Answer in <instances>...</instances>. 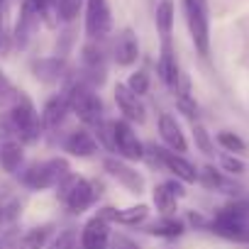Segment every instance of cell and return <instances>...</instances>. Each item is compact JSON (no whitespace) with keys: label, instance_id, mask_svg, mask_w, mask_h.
I'll use <instances>...</instances> for the list:
<instances>
[{"label":"cell","instance_id":"29","mask_svg":"<svg viewBox=\"0 0 249 249\" xmlns=\"http://www.w3.org/2000/svg\"><path fill=\"white\" fill-rule=\"evenodd\" d=\"M217 144H220L225 152H230V154H242V152H247V142H244L239 135L230 132V130L217 132Z\"/></svg>","mask_w":249,"mask_h":249},{"label":"cell","instance_id":"19","mask_svg":"<svg viewBox=\"0 0 249 249\" xmlns=\"http://www.w3.org/2000/svg\"><path fill=\"white\" fill-rule=\"evenodd\" d=\"M210 230L222 239H230V242H237V244H249V222H234V220L215 217L210 222Z\"/></svg>","mask_w":249,"mask_h":249},{"label":"cell","instance_id":"36","mask_svg":"<svg viewBox=\"0 0 249 249\" xmlns=\"http://www.w3.org/2000/svg\"><path fill=\"white\" fill-rule=\"evenodd\" d=\"M105 249H140L132 239H127V237H110V244L105 247Z\"/></svg>","mask_w":249,"mask_h":249},{"label":"cell","instance_id":"5","mask_svg":"<svg viewBox=\"0 0 249 249\" xmlns=\"http://www.w3.org/2000/svg\"><path fill=\"white\" fill-rule=\"evenodd\" d=\"M56 188H59V191H56L59 200H61V203L66 205V210L73 213V215H81L83 210H88V208L95 203V198H98L95 186H93L88 178L76 176V174H69Z\"/></svg>","mask_w":249,"mask_h":249},{"label":"cell","instance_id":"26","mask_svg":"<svg viewBox=\"0 0 249 249\" xmlns=\"http://www.w3.org/2000/svg\"><path fill=\"white\" fill-rule=\"evenodd\" d=\"M49 234H52V225L35 227L20 239V249H44L49 242Z\"/></svg>","mask_w":249,"mask_h":249},{"label":"cell","instance_id":"10","mask_svg":"<svg viewBox=\"0 0 249 249\" xmlns=\"http://www.w3.org/2000/svg\"><path fill=\"white\" fill-rule=\"evenodd\" d=\"M152 152L157 154V161H159L166 171H171L181 183H196V181H198V171H196V166H193L183 154H176V152L164 149V147H157V149H152Z\"/></svg>","mask_w":249,"mask_h":249},{"label":"cell","instance_id":"14","mask_svg":"<svg viewBox=\"0 0 249 249\" xmlns=\"http://www.w3.org/2000/svg\"><path fill=\"white\" fill-rule=\"evenodd\" d=\"M103 220L107 222H117V225H124V227H135V225H142L147 217H149V205L140 203V205H130V208H103L98 213Z\"/></svg>","mask_w":249,"mask_h":249},{"label":"cell","instance_id":"9","mask_svg":"<svg viewBox=\"0 0 249 249\" xmlns=\"http://www.w3.org/2000/svg\"><path fill=\"white\" fill-rule=\"evenodd\" d=\"M42 25V15H39V8L35 0H22L20 5V15H18V25H15V47L25 49L30 44V39L35 37V32L39 30Z\"/></svg>","mask_w":249,"mask_h":249},{"label":"cell","instance_id":"16","mask_svg":"<svg viewBox=\"0 0 249 249\" xmlns=\"http://www.w3.org/2000/svg\"><path fill=\"white\" fill-rule=\"evenodd\" d=\"M159 135H161V140H164L166 149H171V152H176V154H183V152H188L186 135H183L181 124L176 122V117H174V115L164 112V115L159 117Z\"/></svg>","mask_w":249,"mask_h":249},{"label":"cell","instance_id":"18","mask_svg":"<svg viewBox=\"0 0 249 249\" xmlns=\"http://www.w3.org/2000/svg\"><path fill=\"white\" fill-rule=\"evenodd\" d=\"M98 140L93 132L88 130H76L71 132L66 140H64V152H69L71 157H78V159H88L98 152Z\"/></svg>","mask_w":249,"mask_h":249},{"label":"cell","instance_id":"27","mask_svg":"<svg viewBox=\"0 0 249 249\" xmlns=\"http://www.w3.org/2000/svg\"><path fill=\"white\" fill-rule=\"evenodd\" d=\"M49 3L56 10L61 22H73L81 15V8H83V0H49Z\"/></svg>","mask_w":249,"mask_h":249},{"label":"cell","instance_id":"12","mask_svg":"<svg viewBox=\"0 0 249 249\" xmlns=\"http://www.w3.org/2000/svg\"><path fill=\"white\" fill-rule=\"evenodd\" d=\"M112 59L117 61V66H132L140 59V39L135 30H120V35L112 42Z\"/></svg>","mask_w":249,"mask_h":249},{"label":"cell","instance_id":"22","mask_svg":"<svg viewBox=\"0 0 249 249\" xmlns=\"http://www.w3.org/2000/svg\"><path fill=\"white\" fill-rule=\"evenodd\" d=\"M152 198H154V205H157V210L161 213V217H171V215H176V210H178V196L171 191L169 183H159V186H154Z\"/></svg>","mask_w":249,"mask_h":249},{"label":"cell","instance_id":"13","mask_svg":"<svg viewBox=\"0 0 249 249\" xmlns=\"http://www.w3.org/2000/svg\"><path fill=\"white\" fill-rule=\"evenodd\" d=\"M110 222L95 215L81 230V249H105L110 244Z\"/></svg>","mask_w":249,"mask_h":249},{"label":"cell","instance_id":"28","mask_svg":"<svg viewBox=\"0 0 249 249\" xmlns=\"http://www.w3.org/2000/svg\"><path fill=\"white\" fill-rule=\"evenodd\" d=\"M198 183H200L203 188H208V191H222V188L227 186L222 171H217L215 166H203V169L198 171Z\"/></svg>","mask_w":249,"mask_h":249},{"label":"cell","instance_id":"37","mask_svg":"<svg viewBox=\"0 0 249 249\" xmlns=\"http://www.w3.org/2000/svg\"><path fill=\"white\" fill-rule=\"evenodd\" d=\"M3 215H5V213H3V208H0V220H3Z\"/></svg>","mask_w":249,"mask_h":249},{"label":"cell","instance_id":"24","mask_svg":"<svg viewBox=\"0 0 249 249\" xmlns=\"http://www.w3.org/2000/svg\"><path fill=\"white\" fill-rule=\"evenodd\" d=\"M149 234H154V237H164V239H176V237H181L183 232H186V222H181L178 217H161V220H157L154 225H149V230H147Z\"/></svg>","mask_w":249,"mask_h":249},{"label":"cell","instance_id":"7","mask_svg":"<svg viewBox=\"0 0 249 249\" xmlns=\"http://www.w3.org/2000/svg\"><path fill=\"white\" fill-rule=\"evenodd\" d=\"M112 140H115V152L124 161H140L144 159V144L140 142L137 132L127 120H115L112 122Z\"/></svg>","mask_w":249,"mask_h":249},{"label":"cell","instance_id":"33","mask_svg":"<svg viewBox=\"0 0 249 249\" xmlns=\"http://www.w3.org/2000/svg\"><path fill=\"white\" fill-rule=\"evenodd\" d=\"M220 166H222V171H227V174H232V176H239V174L247 171L244 161L237 159L234 154H222V157H220Z\"/></svg>","mask_w":249,"mask_h":249},{"label":"cell","instance_id":"11","mask_svg":"<svg viewBox=\"0 0 249 249\" xmlns=\"http://www.w3.org/2000/svg\"><path fill=\"white\" fill-rule=\"evenodd\" d=\"M115 103L122 112V120L127 122H137V124H144L147 122V110L140 100V95H135L124 83H117L115 86Z\"/></svg>","mask_w":249,"mask_h":249},{"label":"cell","instance_id":"15","mask_svg":"<svg viewBox=\"0 0 249 249\" xmlns=\"http://www.w3.org/2000/svg\"><path fill=\"white\" fill-rule=\"evenodd\" d=\"M157 71H159V78H161L169 88L176 86V81H178V76H181V69H178V59H176V49H174V42H171V39H161Z\"/></svg>","mask_w":249,"mask_h":249},{"label":"cell","instance_id":"6","mask_svg":"<svg viewBox=\"0 0 249 249\" xmlns=\"http://www.w3.org/2000/svg\"><path fill=\"white\" fill-rule=\"evenodd\" d=\"M112 32V13L107 0H86V35L88 39L103 42Z\"/></svg>","mask_w":249,"mask_h":249},{"label":"cell","instance_id":"23","mask_svg":"<svg viewBox=\"0 0 249 249\" xmlns=\"http://www.w3.org/2000/svg\"><path fill=\"white\" fill-rule=\"evenodd\" d=\"M32 69H35V76L44 83H54L66 73V64L61 59H39V61H35Z\"/></svg>","mask_w":249,"mask_h":249},{"label":"cell","instance_id":"4","mask_svg":"<svg viewBox=\"0 0 249 249\" xmlns=\"http://www.w3.org/2000/svg\"><path fill=\"white\" fill-rule=\"evenodd\" d=\"M183 18L193 39V47L200 56L210 54V10L208 0H181Z\"/></svg>","mask_w":249,"mask_h":249},{"label":"cell","instance_id":"21","mask_svg":"<svg viewBox=\"0 0 249 249\" xmlns=\"http://www.w3.org/2000/svg\"><path fill=\"white\" fill-rule=\"evenodd\" d=\"M174 20H176V0H159V5L154 10V22L161 39H171Z\"/></svg>","mask_w":249,"mask_h":249},{"label":"cell","instance_id":"32","mask_svg":"<svg viewBox=\"0 0 249 249\" xmlns=\"http://www.w3.org/2000/svg\"><path fill=\"white\" fill-rule=\"evenodd\" d=\"M18 93H20V90L10 83V78L0 71V107H8V110H10V105L15 103Z\"/></svg>","mask_w":249,"mask_h":249},{"label":"cell","instance_id":"35","mask_svg":"<svg viewBox=\"0 0 249 249\" xmlns=\"http://www.w3.org/2000/svg\"><path fill=\"white\" fill-rule=\"evenodd\" d=\"M52 249H76V237H73V232L59 234V239L52 244Z\"/></svg>","mask_w":249,"mask_h":249},{"label":"cell","instance_id":"3","mask_svg":"<svg viewBox=\"0 0 249 249\" xmlns=\"http://www.w3.org/2000/svg\"><path fill=\"white\" fill-rule=\"evenodd\" d=\"M69 174H71L69 161L64 157H54V159H47V161L30 164L20 174V181L30 191H47V188H56Z\"/></svg>","mask_w":249,"mask_h":249},{"label":"cell","instance_id":"31","mask_svg":"<svg viewBox=\"0 0 249 249\" xmlns=\"http://www.w3.org/2000/svg\"><path fill=\"white\" fill-rule=\"evenodd\" d=\"M124 86H127L135 95H147L149 93V73L147 71H135V73H130V78H127V83H124Z\"/></svg>","mask_w":249,"mask_h":249},{"label":"cell","instance_id":"17","mask_svg":"<svg viewBox=\"0 0 249 249\" xmlns=\"http://www.w3.org/2000/svg\"><path fill=\"white\" fill-rule=\"evenodd\" d=\"M69 112H71V107H69V100H66V95H64V93H61V95L49 98V100H47V105H44V107H42V112H39V117H42V127H44V130H49V132L59 130L61 124L66 122Z\"/></svg>","mask_w":249,"mask_h":249},{"label":"cell","instance_id":"2","mask_svg":"<svg viewBox=\"0 0 249 249\" xmlns=\"http://www.w3.org/2000/svg\"><path fill=\"white\" fill-rule=\"evenodd\" d=\"M8 117L13 122V132L18 135V140L22 144H32V142L39 140V135H42V117H39L32 98L25 90L18 93L15 103L10 105Z\"/></svg>","mask_w":249,"mask_h":249},{"label":"cell","instance_id":"1","mask_svg":"<svg viewBox=\"0 0 249 249\" xmlns=\"http://www.w3.org/2000/svg\"><path fill=\"white\" fill-rule=\"evenodd\" d=\"M66 100H69V107L71 112L78 115V120L83 124H90V127H95L98 122H103V100L100 95L95 93L93 86H88L83 78H76L66 90H64Z\"/></svg>","mask_w":249,"mask_h":249},{"label":"cell","instance_id":"20","mask_svg":"<svg viewBox=\"0 0 249 249\" xmlns=\"http://www.w3.org/2000/svg\"><path fill=\"white\" fill-rule=\"evenodd\" d=\"M22 164H25L22 142L5 140L3 144H0V169H3L5 174H18V171H22Z\"/></svg>","mask_w":249,"mask_h":249},{"label":"cell","instance_id":"30","mask_svg":"<svg viewBox=\"0 0 249 249\" xmlns=\"http://www.w3.org/2000/svg\"><path fill=\"white\" fill-rule=\"evenodd\" d=\"M193 142H196V147H198L205 157H213V154H215V144H213L208 130L203 127L200 122H193Z\"/></svg>","mask_w":249,"mask_h":249},{"label":"cell","instance_id":"34","mask_svg":"<svg viewBox=\"0 0 249 249\" xmlns=\"http://www.w3.org/2000/svg\"><path fill=\"white\" fill-rule=\"evenodd\" d=\"M176 105H178V110L186 115V117H191L193 122H196V115H198V105H196V100L188 95V98H176Z\"/></svg>","mask_w":249,"mask_h":249},{"label":"cell","instance_id":"8","mask_svg":"<svg viewBox=\"0 0 249 249\" xmlns=\"http://www.w3.org/2000/svg\"><path fill=\"white\" fill-rule=\"evenodd\" d=\"M103 169L120 183V186H124L130 193H142L144 191V186H147V181H144V176L137 171V169H132L124 159H115V157H107V159H103Z\"/></svg>","mask_w":249,"mask_h":249},{"label":"cell","instance_id":"25","mask_svg":"<svg viewBox=\"0 0 249 249\" xmlns=\"http://www.w3.org/2000/svg\"><path fill=\"white\" fill-rule=\"evenodd\" d=\"M215 217L220 220H234V222H249V203L247 200H234V203H227L222 205Z\"/></svg>","mask_w":249,"mask_h":249}]
</instances>
